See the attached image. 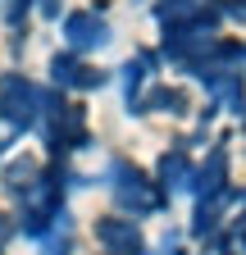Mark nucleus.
Returning <instances> with one entry per match:
<instances>
[{
  "mask_svg": "<svg viewBox=\"0 0 246 255\" xmlns=\"http://www.w3.org/2000/svg\"><path fill=\"white\" fill-rule=\"evenodd\" d=\"M96 237H101V242H110V246H114V251H123V255H132V251H137V233H132V223L105 219L101 228H96Z\"/></svg>",
  "mask_w": 246,
  "mask_h": 255,
  "instance_id": "nucleus-1",
  "label": "nucleus"
}]
</instances>
